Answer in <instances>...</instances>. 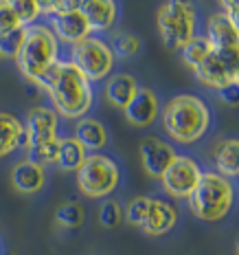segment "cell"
Instances as JSON below:
<instances>
[{
	"mask_svg": "<svg viewBox=\"0 0 239 255\" xmlns=\"http://www.w3.org/2000/svg\"><path fill=\"white\" fill-rule=\"evenodd\" d=\"M211 53H213V46L209 44V40H206L204 35H195V38L180 51V57H182L184 66H189L191 71H195V68H198Z\"/></svg>",
	"mask_w": 239,
	"mask_h": 255,
	"instance_id": "24",
	"label": "cell"
},
{
	"mask_svg": "<svg viewBox=\"0 0 239 255\" xmlns=\"http://www.w3.org/2000/svg\"><path fill=\"white\" fill-rule=\"evenodd\" d=\"M114 51V57H123V60H130V57H136L141 53V38L134 33H119L114 38V44H110Z\"/></svg>",
	"mask_w": 239,
	"mask_h": 255,
	"instance_id": "27",
	"label": "cell"
},
{
	"mask_svg": "<svg viewBox=\"0 0 239 255\" xmlns=\"http://www.w3.org/2000/svg\"><path fill=\"white\" fill-rule=\"evenodd\" d=\"M55 220L60 222L62 227L77 229V227H81L83 220H86V211H83V207L79 203H66L55 211Z\"/></svg>",
	"mask_w": 239,
	"mask_h": 255,
	"instance_id": "26",
	"label": "cell"
},
{
	"mask_svg": "<svg viewBox=\"0 0 239 255\" xmlns=\"http://www.w3.org/2000/svg\"><path fill=\"white\" fill-rule=\"evenodd\" d=\"M178 222V209L173 207V203L164 198H150L147 203V211L143 218L139 229L147 236H164L176 227Z\"/></svg>",
	"mask_w": 239,
	"mask_h": 255,
	"instance_id": "11",
	"label": "cell"
},
{
	"mask_svg": "<svg viewBox=\"0 0 239 255\" xmlns=\"http://www.w3.org/2000/svg\"><path fill=\"white\" fill-rule=\"evenodd\" d=\"M18 29H24V26L20 24L18 18H15L9 0H0V38L13 33V31H18Z\"/></svg>",
	"mask_w": 239,
	"mask_h": 255,
	"instance_id": "29",
	"label": "cell"
},
{
	"mask_svg": "<svg viewBox=\"0 0 239 255\" xmlns=\"http://www.w3.org/2000/svg\"><path fill=\"white\" fill-rule=\"evenodd\" d=\"M224 18H228L235 26H239V7L235 0H224L222 2V11H220Z\"/></svg>",
	"mask_w": 239,
	"mask_h": 255,
	"instance_id": "33",
	"label": "cell"
},
{
	"mask_svg": "<svg viewBox=\"0 0 239 255\" xmlns=\"http://www.w3.org/2000/svg\"><path fill=\"white\" fill-rule=\"evenodd\" d=\"M213 163L217 174L224 178H235L239 174V143L237 139H224L213 150Z\"/></svg>",
	"mask_w": 239,
	"mask_h": 255,
	"instance_id": "21",
	"label": "cell"
},
{
	"mask_svg": "<svg viewBox=\"0 0 239 255\" xmlns=\"http://www.w3.org/2000/svg\"><path fill=\"white\" fill-rule=\"evenodd\" d=\"M60 143L62 139H51V141H44V143H38V145H31L26 147V161L35 163L40 167H46V165H57V158H60Z\"/></svg>",
	"mask_w": 239,
	"mask_h": 255,
	"instance_id": "23",
	"label": "cell"
},
{
	"mask_svg": "<svg viewBox=\"0 0 239 255\" xmlns=\"http://www.w3.org/2000/svg\"><path fill=\"white\" fill-rule=\"evenodd\" d=\"M220 97H222V102H226L228 106H235L237 104V97H239V84L220 90Z\"/></svg>",
	"mask_w": 239,
	"mask_h": 255,
	"instance_id": "34",
	"label": "cell"
},
{
	"mask_svg": "<svg viewBox=\"0 0 239 255\" xmlns=\"http://www.w3.org/2000/svg\"><path fill=\"white\" fill-rule=\"evenodd\" d=\"M139 82H136L134 75H130V73H116L105 82V99H108V104H112L114 108L123 110L127 104L134 99V95L139 93Z\"/></svg>",
	"mask_w": 239,
	"mask_h": 255,
	"instance_id": "19",
	"label": "cell"
},
{
	"mask_svg": "<svg viewBox=\"0 0 239 255\" xmlns=\"http://www.w3.org/2000/svg\"><path fill=\"white\" fill-rule=\"evenodd\" d=\"M71 64H75L79 71L86 75L90 84L92 82H101L108 75H112L114 71V51L103 38L97 35H88L86 40L77 42L71 46Z\"/></svg>",
	"mask_w": 239,
	"mask_h": 255,
	"instance_id": "7",
	"label": "cell"
},
{
	"mask_svg": "<svg viewBox=\"0 0 239 255\" xmlns=\"http://www.w3.org/2000/svg\"><path fill=\"white\" fill-rule=\"evenodd\" d=\"M204 38L215 53H235L239 55V26H235L222 13H213L206 22Z\"/></svg>",
	"mask_w": 239,
	"mask_h": 255,
	"instance_id": "13",
	"label": "cell"
},
{
	"mask_svg": "<svg viewBox=\"0 0 239 255\" xmlns=\"http://www.w3.org/2000/svg\"><path fill=\"white\" fill-rule=\"evenodd\" d=\"M9 4H11L15 18L20 20V24H22L24 29L35 24V20L42 15L40 0H9Z\"/></svg>",
	"mask_w": 239,
	"mask_h": 255,
	"instance_id": "25",
	"label": "cell"
},
{
	"mask_svg": "<svg viewBox=\"0 0 239 255\" xmlns=\"http://www.w3.org/2000/svg\"><path fill=\"white\" fill-rule=\"evenodd\" d=\"M24 124V132H26V141L31 145H38V143L57 139V126H60V117L55 110L46 108V106H38V108L29 110Z\"/></svg>",
	"mask_w": 239,
	"mask_h": 255,
	"instance_id": "12",
	"label": "cell"
},
{
	"mask_svg": "<svg viewBox=\"0 0 239 255\" xmlns=\"http://www.w3.org/2000/svg\"><path fill=\"white\" fill-rule=\"evenodd\" d=\"M11 185L20 191V194L33 196V194H38V191L44 189L46 169L24 158V161L15 163L13 169H11Z\"/></svg>",
	"mask_w": 239,
	"mask_h": 255,
	"instance_id": "18",
	"label": "cell"
},
{
	"mask_svg": "<svg viewBox=\"0 0 239 255\" xmlns=\"http://www.w3.org/2000/svg\"><path fill=\"white\" fill-rule=\"evenodd\" d=\"M75 139L81 143L83 147L88 150H94L99 154V150H103L108 145V130L105 126L97 119H79L75 126Z\"/></svg>",
	"mask_w": 239,
	"mask_h": 255,
	"instance_id": "20",
	"label": "cell"
},
{
	"mask_svg": "<svg viewBox=\"0 0 239 255\" xmlns=\"http://www.w3.org/2000/svg\"><path fill=\"white\" fill-rule=\"evenodd\" d=\"M88 152L86 147L79 143L75 136H66L60 143V158H57V165H60L64 172H77L79 167L83 165Z\"/></svg>",
	"mask_w": 239,
	"mask_h": 255,
	"instance_id": "22",
	"label": "cell"
},
{
	"mask_svg": "<svg viewBox=\"0 0 239 255\" xmlns=\"http://www.w3.org/2000/svg\"><path fill=\"white\" fill-rule=\"evenodd\" d=\"M139 154H141L143 169H145L152 178H158V180L167 172V167L173 163V158H176V150H173L167 141L158 139V136L143 139Z\"/></svg>",
	"mask_w": 239,
	"mask_h": 255,
	"instance_id": "10",
	"label": "cell"
},
{
	"mask_svg": "<svg viewBox=\"0 0 239 255\" xmlns=\"http://www.w3.org/2000/svg\"><path fill=\"white\" fill-rule=\"evenodd\" d=\"M40 88L49 93L57 117L64 119H83L92 108L94 93L92 84L86 79L81 71L68 60H60L49 68L44 77L38 82Z\"/></svg>",
	"mask_w": 239,
	"mask_h": 255,
	"instance_id": "1",
	"label": "cell"
},
{
	"mask_svg": "<svg viewBox=\"0 0 239 255\" xmlns=\"http://www.w3.org/2000/svg\"><path fill=\"white\" fill-rule=\"evenodd\" d=\"M99 222L105 227V229H114L123 222V207H121L119 200H105L99 209Z\"/></svg>",
	"mask_w": 239,
	"mask_h": 255,
	"instance_id": "28",
	"label": "cell"
},
{
	"mask_svg": "<svg viewBox=\"0 0 239 255\" xmlns=\"http://www.w3.org/2000/svg\"><path fill=\"white\" fill-rule=\"evenodd\" d=\"M162 128L176 143L193 145L213 124L209 104L195 95H176L160 108Z\"/></svg>",
	"mask_w": 239,
	"mask_h": 255,
	"instance_id": "2",
	"label": "cell"
},
{
	"mask_svg": "<svg viewBox=\"0 0 239 255\" xmlns=\"http://www.w3.org/2000/svg\"><path fill=\"white\" fill-rule=\"evenodd\" d=\"M22 40H24V29H18L9 35H2V38H0V55H2V60L4 57L15 60L20 46H22Z\"/></svg>",
	"mask_w": 239,
	"mask_h": 255,
	"instance_id": "31",
	"label": "cell"
},
{
	"mask_svg": "<svg viewBox=\"0 0 239 255\" xmlns=\"http://www.w3.org/2000/svg\"><path fill=\"white\" fill-rule=\"evenodd\" d=\"M189 209L195 218L204 222H220L228 216L235 203L233 183L217 172H202L195 189L189 196Z\"/></svg>",
	"mask_w": 239,
	"mask_h": 255,
	"instance_id": "4",
	"label": "cell"
},
{
	"mask_svg": "<svg viewBox=\"0 0 239 255\" xmlns=\"http://www.w3.org/2000/svg\"><path fill=\"white\" fill-rule=\"evenodd\" d=\"M202 176V167L195 158L176 154L173 163L167 167V172L160 176V185L164 194L171 198H189Z\"/></svg>",
	"mask_w": 239,
	"mask_h": 255,
	"instance_id": "9",
	"label": "cell"
},
{
	"mask_svg": "<svg viewBox=\"0 0 239 255\" xmlns=\"http://www.w3.org/2000/svg\"><path fill=\"white\" fill-rule=\"evenodd\" d=\"M158 33L167 49L182 51L191 40L195 38L198 29V15H195L193 4L182 2V0H169L158 9L156 15Z\"/></svg>",
	"mask_w": 239,
	"mask_h": 255,
	"instance_id": "5",
	"label": "cell"
},
{
	"mask_svg": "<svg viewBox=\"0 0 239 255\" xmlns=\"http://www.w3.org/2000/svg\"><path fill=\"white\" fill-rule=\"evenodd\" d=\"M121 183V169L105 154H88L77 169V187L86 198H105Z\"/></svg>",
	"mask_w": 239,
	"mask_h": 255,
	"instance_id": "6",
	"label": "cell"
},
{
	"mask_svg": "<svg viewBox=\"0 0 239 255\" xmlns=\"http://www.w3.org/2000/svg\"><path fill=\"white\" fill-rule=\"evenodd\" d=\"M0 62H2V55H0Z\"/></svg>",
	"mask_w": 239,
	"mask_h": 255,
	"instance_id": "35",
	"label": "cell"
},
{
	"mask_svg": "<svg viewBox=\"0 0 239 255\" xmlns=\"http://www.w3.org/2000/svg\"><path fill=\"white\" fill-rule=\"evenodd\" d=\"M0 255H2V251H0Z\"/></svg>",
	"mask_w": 239,
	"mask_h": 255,
	"instance_id": "36",
	"label": "cell"
},
{
	"mask_svg": "<svg viewBox=\"0 0 239 255\" xmlns=\"http://www.w3.org/2000/svg\"><path fill=\"white\" fill-rule=\"evenodd\" d=\"M195 79L206 88L224 90L239 84V55L235 53H211L193 71Z\"/></svg>",
	"mask_w": 239,
	"mask_h": 255,
	"instance_id": "8",
	"label": "cell"
},
{
	"mask_svg": "<svg viewBox=\"0 0 239 255\" xmlns=\"http://www.w3.org/2000/svg\"><path fill=\"white\" fill-rule=\"evenodd\" d=\"M147 203H150V198L147 196H139V198H132L130 203H127L125 211H123V218L130 225L134 227H141L143 218H145V211H147Z\"/></svg>",
	"mask_w": 239,
	"mask_h": 255,
	"instance_id": "30",
	"label": "cell"
},
{
	"mask_svg": "<svg viewBox=\"0 0 239 255\" xmlns=\"http://www.w3.org/2000/svg\"><path fill=\"white\" fill-rule=\"evenodd\" d=\"M40 9L42 15H49V18H55V15L75 11L77 9V0H40Z\"/></svg>",
	"mask_w": 239,
	"mask_h": 255,
	"instance_id": "32",
	"label": "cell"
},
{
	"mask_svg": "<svg viewBox=\"0 0 239 255\" xmlns=\"http://www.w3.org/2000/svg\"><path fill=\"white\" fill-rule=\"evenodd\" d=\"M55 62H60V42L53 35L49 24L26 26L22 46L15 55V64L22 77L26 82L38 84Z\"/></svg>",
	"mask_w": 239,
	"mask_h": 255,
	"instance_id": "3",
	"label": "cell"
},
{
	"mask_svg": "<svg viewBox=\"0 0 239 255\" xmlns=\"http://www.w3.org/2000/svg\"><path fill=\"white\" fill-rule=\"evenodd\" d=\"M20 147H29L24 124L13 113L0 110V158H7Z\"/></svg>",
	"mask_w": 239,
	"mask_h": 255,
	"instance_id": "17",
	"label": "cell"
},
{
	"mask_svg": "<svg viewBox=\"0 0 239 255\" xmlns=\"http://www.w3.org/2000/svg\"><path fill=\"white\" fill-rule=\"evenodd\" d=\"M79 13L86 18L90 31H108L112 29L119 15V7L112 0H77Z\"/></svg>",
	"mask_w": 239,
	"mask_h": 255,
	"instance_id": "16",
	"label": "cell"
},
{
	"mask_svg": "<svg viewBox=\"0 0 239 255\" xmlns=\"http://www.w3.org/2000/svg\"><path fill=\"white\" fill-rule=\"evenodd\" d=\"M123 115L127 124L134 128H147L160 115V102H158L156 93L152 88H139L130 104L123 108Z\"/></svg>",
	"mask_w": 239,
	"mask_h": 255,
	"instance_id": "14",
	"label": "cell"
},
{
	"mask_svg": "<svg viewBox=\"0 0 239 255\" xmlns=\"http://www.w3.org/2000/svg\"><path fill=\"white\" fill-rule=\"evenodd\" d=\"M49 29L53 31V35L57 38V42H64V44H71V46L77 44V42H81V40H86L88 35H92L86 18L79 13V9L51 18Z\"/></svg>",
	"mask_w": 239,
	"mask_h": 255,
	"instance_id": "15",
	"label": "cell"
}]
</instances>
